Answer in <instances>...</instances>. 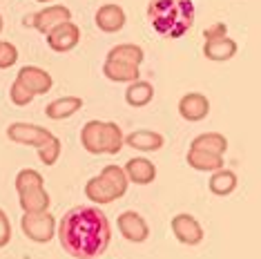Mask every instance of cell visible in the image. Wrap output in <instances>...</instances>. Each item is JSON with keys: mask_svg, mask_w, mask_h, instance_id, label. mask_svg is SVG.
<instances>
[{"mask_svg": "<svg viewBox=\"0 0 261 259\" xmlns=\"http://www.w3.org/2000/svg\"><path fill=\"white\" fill-rule=\"evenodd\" d=\"M58 239L67 255L76 259H94L103 255L112 239L110 219L96 205H76L63 215Z\"/></svg>", "mask_w": 261, "mask_h": 259, "instance_id": "obj_1", "label": "cell"}, {"mask_svg": "<svg viewBox=\"0 0 261 259\" xmlns=\"http://www.w3.org/2000/svg\"><path fill=\"white\" fill-rule=\"evenodd\" d=\"M147 18L156 34L165 38H181L194 25V3L192 0H150Z\"/></svg>", "mask_w": 261, "mask_h": 259, "instance_id": "obj_2", "label": "cell"}, {"mask_svg": "<svg viewBox=\"0 0 261 259\" xmlns=\"http://www.w3.org/2000/svg\"><path fill=\"white\" fill-rule=\"evenodd\" d=\"M20 226H22V232L32 241H36V244L51 241V237L56 232V219L51 217L49 210L47 213H25Z\"/></svg>", "mask_w": 261, "mask_h": 259, "instance_id": "obj_3", "label": "cell"}, {"mask_svg": "<svg viewBox=\"0 0 261 259\" xmlns=\"http://www.w3.org/2000/svg\"><path fill=\"white\" fill-rule=\"evenodd\" d=\"M72 20V11H69L65 5H49V7L40 9L38 14H34L32 18H27V25L36 27L38 32L49 34L54 27L63 25V22Z\"/></svg>", "mask_w": 261, "mask_h": 259, "instance_id": "obj_4", "label": "cell"}, {"mask_svg": "<svg viewBox=\"0 0 261 259\" xmlns=\"http://www.w3.org/2000/svg\"><path fill=\"white\" fill-rule=\"evenodd\" d=\"M7 137L14 141V143L40 148V145L51 137V132L40 125H32V123H11L7 127Z\"/></svg>", "mask_w": 261, "mask_h": 259, "instance_id": "obj_5", "label": "cell"}, {"mask_svg": "<svg viewBox=\"0 0 261 259\" xmlns=\"http://www.w3.org/2000/svg\"><path fill=\"white\" fill-rule=\"evenodd\" d=\"M81 40V29L79 25H74L72 20L63 22V25L54 27L49 34H47V45L51 47L54 51H72Z\"/></svg>", "mask_w": 261, "mask_h": 259, "instance_id": "obj_6", "label": "cell"}, {"mask_svg": "<svg viewBox=\"0 0 261 259\" xmlns=\"http://www.w3.org/2000/svg\"><path fill=\"white\" fill-rule=\"evenodd\" d=\"M172 232L186 246H197V244H201V239H203V228H201V223L194 219L192 215H186V213L176 215L174 219H172Z\"/></svg>", "mask_w": 261, "mask_h": 259, "instance_id": "obj_7", "label": "cell"}, {"mask_svg": "<svg viewBox=\"0 0 261 259\" xmlns=\"http://www.w3.org/2000/svg\"><path fill=\"white\" fill-rule=\"evenodd\" d=\"M118 230L127 241H134V244H141V241L147 239L150 235V228H147V221L134 210H127V213L118 215Z\"/></svg>", "mask_w": 261, "mask_h": 259, "instance_id": "obj_8", "label": "cell"}, {"mask_svg": "<svg viewBox=\"0 0 261 259\" xmlns=\"http://www.w3.org/2000/svg\"><path fill=\"white\" fill-rule=\"evenodd\" d=\"M16 81H20V83L25 85L27 90L34 94V96H38V94H47L51 90V85H54L49 72H45L43 67H34V65L22 67L18 72V79H16Z\"/></svg>", "mask_w": 261, "mask_h": 259, "instance_id": "obj_9", "label": "cell"}, {"mask_svg": "<svg viewBox=\"0 0 261 259\" xmlns=\"http://www.w3.org/2000/svg\"><path fill=\"white\" fill-rule=\"evenodd\" d=\"M210 112V101L199 92H190L179 101V114L190 123L203 121Z\"/></svg>", "mask_w": 261, "mask_h": 259, "instance_id": "obj_10", "label": "cell"}, {"mask_svg": "<svg viewBox=\"0 0 261 259\" xmlns=\"http://www.w3.org/2000/svg\"><path fill=\"white\" fill-rule=\"evenodd\" d=\"M85 197L94 203H112V201H116V199H121L123 194L118 192V188L112 186L103 174H98L85 184Z\"/></svg>", "mask_w": 261, "mask_h": 259, "instance_id": "obj_11", "label": "cell"}, {"mask_svg": "<svg viewBox=\"0 0 261 259\" xmlns=\"http://www.w3.org/2000/svg\"><path fill=\"white\" fill-rule=\"evenodd\" d=\"M96 27L105 34H116L125 27V11L118 5H103L96 11Z\"/></svg>", "mask_w": 261, "mask_h": 259, "instance_id": "obj_12", "label": "cell"}, {"mask_svg": "<svg viewBox=\"0 0 261 259\" xmlns=\"http://www.w3.org/2000/svg\"><path fill=\"white\" fill-rule=\"evenodd\" d=\"M237 40H232L225 34V36H219V38H207L203 43V56L210 58V61H230L234 54H237Z\"/></svg>", "mask_w": 261, "mask_h": 259, "instance_id": "obj_13", "label": "cell"}, {"mask_svg": "<svg viewBox=\"0 0 261 259\" xmlns=\"http://www.w3.org/2000/svg\"><path fill=\"white\" fill-rule=\"evenodd\" d=\"M125 174H127V181L132 184H139V186H147L156 179V168L150 159H129L125 163Z\"/></svg>", "mask_w": 261, "mask_h": 259, "instance_id": "obj_14", "label": "cell"}, {"mask_svg": "<svg viewBox=\"0 0 261 259\" xmlns=\"http://www.w3.org/2000/svg\"><path fill=\"white\" fill-rule=\"evenodd\" d=\"M125 143L139 152H156L163 148L165 139H163V134L152 132V130H134L132 134H127Z\"/></svg>", "mask_w": 261, "mask_h": 259, "instance_id": "obj_15", "label": "cell"}, {"mask_svg": "<svg viewBox=\"0 0 261 259\" xmlns=\"http://www.w3.org/2000/svg\"><path fill=\"white\" fill-rule=\"evenodd\" d=\"M20 197V208L25 213H47L49 210V192L45 190V186L40 188H29V190H22L18 192Z\"/></svg>", "mask_w": 261, "mask_h": 259, "instance_id": "obj_16", "label": "cell"}, {"mask_svg": "<svg viewBox=\"0 0 261 259\" xmlns=\"http://www.w3.org/2000/svg\"><path fill=\"white\" fill-rule=\"evenodd\" d=\"M103 74L108 76L114 83H134L139 81V65H129V63H121V61H105L103 65Z\"/></svg>", "mask_w": 261, "mask_h": 259, "instance_id": "obj_17", "label": "cell"}, {"mask_svg": "<svg viewBox=\"0 0 261 259\" xmlns=\"http://www.w3.org/2000/svg\"><path fill=\"white\" fill-rule=\"evenodd\" d=\"M188 166L199 170V172H217L225 166L223 157L219 154H210V152H203V150H188Z\"/></svg>", "mask_w": 261, "mask_h": 259, "instance_id": "obj_18", "label": "cell"}, {"mask_svg": "<svg viewBox=\"0 0 261 259\" xmlns=\"http://www.w3.org/2000/svg\"><path fill=\"white\" fill-rule=\"evenodd\" d=\"M81 143L90 154H103V121H87L81 130Z\"/></svg>", "mask_w": 261, "mask_h": 259, "instance_id": "obj_19", "label": "cell"}, {"mask_svg": "<svg viewBox=\"0 0 261 259\" xmlns=\"http://www.w3.org/2000/svg\"><path fill=\"white\" fill-rule=\"evenodd\" d=\"M83 108V98L79 96H63V98H56L54 103H49L45 108V114L54 121H63V119H69L72 114H76Z\"/></svg>", "mask_w": 261, "mask_h": 259, "instance_id": "obj_20", "label": "cell"}, {"mask_svg": "<svg viewBox=\"0 0 261 259\" xmlns=\"http://www.w3.org/2000/svg\"><path fill=\"white\" fill-rule=\"evenodd\" d=\"M190 148L223 157V152L228 150V139H225L223 134H219V132H205V134H199V137L192 141V145H190Z\"/></svg>", "mask_w": 261, "mask_h": 259, "instance_id": "obj_21", "label": "cell"}, {"mask_svg": "<svg viewBox=\"0 0 261 259\" xmlns=\"http://www.w3.org/2000/svg\"><path fill=\"white\" fill-rule=\"evenodd\" d=\"M152 98H154V87L147 81H134L125 90V101L132 108H145L147 103H152Z\"/></svg>", "mask_w": 261, "mask_h": 259, "instance_id": "obj_22", "label": "cell"}, {"mask_svg": "<svg viewBox=\"0 0 261 259\" xmlns=\"http://www.w3.org/2000/svg\"><path fill=\"white\" fill-rule=\"evenodd\" d=\"M210 192L217 194V197H228L230 192H234L237 188V174L232 172V170H217V172H212L210 176Z\"/></svg>", "mask_w": 261, "mask_h": 259, "instance_id": "obj_23", "label": "cell"}, {"mask_svg": "<svg viewBox=\"0 0 261 259\" xmlns=\"http://www.w3.org/2000/svg\"><path fill=\"white\" fill-rule=\"evenodd\" d=\"M123 143H125V137H123L121 127L116 123H103V152L105 154H118L123 150Z\"/></svg>", "mask_w": 261, "mask_h": 259, "instance_id": "obj_24", "label": "cell"}, {"mask_svg": "<svg viewBox=\"0 0 261 259\" xmlns=\"http://www.w3.org/2000/svg\"><path fill=\"white\" fill-rule=\"evenodd\" d=\"M108 61H121V63H129V65H141L143 61V49L139 45L125 43V45H116L110 49Z\"/></svg>", "mask_w": 261, "mask_h": 259, "instance_id": "obj_25", "label": "cell"}, {"mask_svg": "<svg viewBox=\"0 0 261 259\" xmlns=\"http://www.w3.org/2000/svg\"><path fill=\"white\" fill-rule=\"evenodd\" d=\"M36 150H38L40 161H43L45 166H54V163L58 161V157H61V141L51 134V137L47 139L40 148H36Z\"/></svg>", "mask_w": 261, "mask_h": 259, "instance_id": "obj_26", "label": "cell"}, {"mask_svg": "<svg viewBox=\"0 0 261 259\" xmlns=\"http://www.w3.org/2000/svg\"><path fill=\"white\" fill-rule=\"evenodd\" d=\"M45 184L43 174L38 172V170H20L18 174H16V190L22 192V190H29V188H40Z\"/></svg>", "mask_w": 261, "mask_h": 259, "instance_id": "obj_27", "label": "cell"}, {"mask_svg": "<svg viewBox=\"0 0 261 259\" xmlns=\"http://www.w3.org/2000/svg\"><path fill=\"white\" fill-rule=\"evenodd\" d=\"M100 174H103L114 188H118V192H121V194L127 192V184H129V181H127L125 170H123L121 166H114V163H112V166H105Z\"/></svg>", "mask_w": 261, "mask_h": 259, "instance_id": "obj_28", "label": "cell"}, {"mask_svg": "<svg viewBox=\"0 0 261 259\" xmlns=\"http://www.w3.org/2000/svg\"><path fill=\"white\" fill-rule=\"evenodd\" d=\"M9 96H11V103H14V105H18V108H25V105L32 103L34 94L29 92L27 87L20 83V81H14V85H11V90H9Z\"/></svg>", "mask_w": 261, "mask_h": 259, "instance_id": "obj_29", "label": "cell"}, {"mask_svg": "<svg viewBox=\"0 0 261 259\" xmlns=\"http://www.w3.org/2000/svg\"><path fill=\"white\" fill-rule=\"evenodd\" d=\"M16 61H18V49H16V45L7 43V40H0V69L11 67Z\"/></svg>", "mask_w": 261, "mask_h": 259, "instance_id": "obj_30", "label": "cell"}, {"mask_svg": "<svg viewBox=\"0 0 261 259\" xmlns=\"http://www.w3.org/2000/svg\"><path fill=\"white\" fill-rule=\"evenodd\" d=\"M11 241V223H9V217L0 208V248H5Z\"/></svg>", "mask_w": 261, "mask_h": 259, "instance_id": "obj_31", "label": "cell"}, {"mask_svg": "<svg viewBox=\"0 0 261 259\" xmlns=\"http://www.w3.org/2000/svg\"><path fill=\"white\" fill-rule=\"evenodd\" d=\"M225 34H228V32H225V25H223V22H217L215 27H207V29H205V32H203V36H205V40H207V38H219V36H225Z\"/></svg>", "mask_w": 261, "mask_h": 259, "instance_id": "obj_32", "label": "cell"}, {"mask_svg": "<svg viewBox=\"0 0 261 259\" xmlns=\"http://www.w3.org/2000/svg\"><path fill=\"white\" fill-rule=\"evenodd\" d=\"M38 3H45L47 5V3H56V0H38Z\"/></svg>", "mask_w": 261, "mask_h": 259, "instance_id": "obj_33", "label": "cell"}, {"mask_svg": "<svg viewBox=\"0 0 261 259\" xmlns=\"http://www.w3.org/2000/svg\"><path fill=\"white\" fill-rule=\"evenodd\" d=\"M0 29H3V16H0Z\"/></svg>", "mask_w": 261, "mask_h": 259, "instance_id": "obj_34", "label": "cell"}]
</instances>
